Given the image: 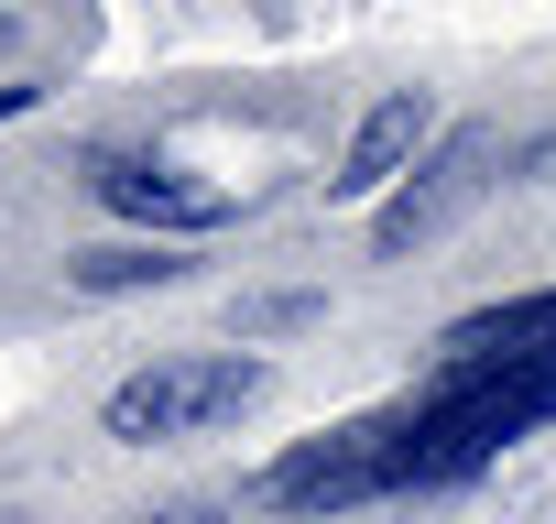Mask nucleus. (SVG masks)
Here are the masks:
<instances>
[{"instance_id":"obj_1","label":"nucleus","mask_w":556,"mask_h":524,"mask_svg":"<svg viewBox=\"0 0 556 524\" xmlns=\"http://www.w3.org/2000/svg\"><path fill=\"white\" fill-rule=\"evenodd\" d=\"M556 426V361H491V372H437L404 415V491H458L491 470L513 437Z\"/></svg>"},{"instance_id":"obj_2","label":"nucleus","mask_w":556,"mask_h":524,"mask_svg":"<svg viewBox=\"0 0 556 524\" xmlns=\"http://www.w3.org/2000/svg\"><path fill=\"white\" fill-rule=\"evenodd\" d=\"M273 394V361L251 350H175V361H142L121 394H110V437L121 448H153V437H197V426H229Z\"/></svg>"},{"instance_id":"obj_3","label":"nucleus","mask_w":556,"mask_h":524,"mask_svg":"<svg viewBox=\"0 0 556 524\" xmlns=\"http://www.w3.org/2000/svg\"><path fill=\"white\" fill-rule=\"evenodd\" d=\"M393 491H404V415L328 426L317 448H295L285 470L262 481L273 513H361V502H393Z\"/></svg>"},{"instance_id":"obj_4","label":"nucleus","mask_w":556,"mask_h":524,"mask_svg":"<svg viewBox=\"0 0 556 524\" xmlns=\"http://www.w3.org/2000/svg\"><path fill=\"white\" fill-rule=\"evenodd\" d=\"M491 164H502V132L491 121H458V132H437V153L371 208V251L382 262H404V251H426L437 229H458L480 197H491Z\"/></svg>"},{"instance_id":"obj_5","label":"nucleus","mask_w":556,"mask_h":524,"mask_svg":"<svg viewBox=\"0 0 556 524\" xmlns=\"http://www.w3.org/2000/svg\"><path fill=\"white\" fill-rule=\"evenodd\" d=\"M88 197L121 208V219H142V229H229L240 219L229 186H197V175H175L153 153H88Z\"/></svg>"},{"instance_id":"obj_6","label":"nucleus","mask_w":556,"mask_h":524,"mask_svg":"<svg viewBox=\"0 0 556 524\" xmlns=\"http://www.w3.org/2000/svg\"><path fill=\"white\" fill-rule=\"evenodd\" d=\"M426 142H437V99H426V88H393L382 110H361V132H350V153H339L328 197H339V208L393 197V186H404V164H415Z\"/></svg>"},{"instance_id":"obj_7","label":"nucleus","mask_w":556,"mask_h":524,"mask_svg":"<svg viewBox=\"0 0 556 524\" xmlns=\"http://www.w3.org/2000/svg\"><path fill=\"white\" fill-rule=\"evenodd\" d=\"M491 361H556V285L545 296H513V307H480L447 328L437 372H491Z\"/></svg>"},{"instance_id":"obj_8","label":"nucleus","mask_w":556,"mask_h":524,"mask_svg":"<svg viewBox=\"0 0 556 524\" xmlns=\"http://www.w3.org/2000/svg\"><path fill=\"white\" fill-rule=\"evenodd\" d=\"M186 274H197V262L175 240H121V251H77L66 262L77 296H142V285H186Z\"/></svg>"},{"instance_id":"obj_9","label":"nucleus","mask_w":556,"mask_h":524,"mask_svg":"<svg viewBox=\"0 0 556 524\" xmlns=\"http://www.w3.org/2000/svg\"><path fill=\"white\" fill-rule=\"evenodd\" d=\"M23 110H34V88H0V121H23Z\"/></svg>"}]
</instances>
